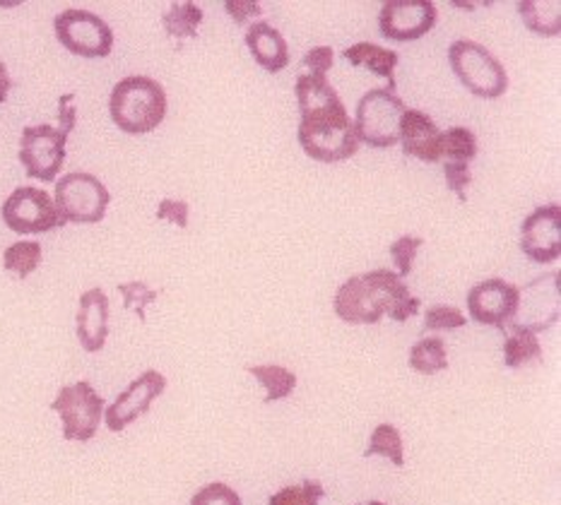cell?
<instances>
[{"label":"cell","mask_w":561,"mask_h":505,"mask_svg":"<svg viewBox=\"0 0 561 505\" xmlns=\"http://www.w3.org/2000/svg\"><path fill=\"white\" fill-rule=\"evenodd\" d=\"M297 104H299V130L297 138L301 150L321 164L345 162L359 150V138L355 120L333 90L328 78L301 76L297 80Z\"/></svg>","instance_id":"obj_1"},{"label":"cell","mask_w":561,"mask_h":505,"mask_svg":"<svg viewBox=\"0 0 561 505\" xmlns=\"http://www.w3.org/2000/svg\"><path fill=\"white\" fill-rule=\"evenodd\" d=\"M333 306L337 318L350 325H376L383 315L405 323L420 311V299L412 297L405 279L393 269H374L343 282Z\"/></svg>","instance_id":"obj_2"},{"label":"cell","mask_w":561,"mask_h":505,"mask_svg":"<svg viewBox=\"0 0 561 505\" xmlns=\"http://www.w3.org/2000/svg\"><path fill=\"white\" fill-rule=\"evenodd\" d=\"M108 114L116 128L128 135L152 133L167 116V92L148 76L124 78L108 96Z\"/></svg>","instance_id":"obj_3"},{"label":"cell","mask_w":561,"mask_h":505,"mask_svg":"<svg viewBox=\"0 0 561 505\" xmlns=\"http://www.w3.org/2000/svg\"><path fill=\"white\" fill-rule=\"evenodd\" d=\"M448 64L462 88L480 96V100H499L508 90L504 66L478 42L458 39L450 44Z\"/></svg>","instance_id":"obj_4"},{"label":"cell","mask_w":561,"mask_h":505,"mask_svg":"<svg viewBox=\"0 0 561 505\" xmlns=\"http://www.w3.org/2000/svg\"><path fill=\"white\" fill-rule=\"evenodd\" d=\"M108 203H112V193L106 191L100 179L84 174V171H72V174H66L56 183L54 205L64 227L100 225L106 215Z\"/></svg>","instance_id":"obj_5"},{"label":"cell","mask_w":561,"mask_h":505,"mask_svg":"<svg viewBox=\"0 0 561 505\" xmlns=\"http://www.w3.org/2000/svg\"><path fill=\"white\" fill-rule=\"evenodd\" d=\"M405 114V102L388 90H371L359 100L355 114V130L359 142L374 147V150H386V147L398 145L400 118Z\"/></svg>","instance_id":"obj_6"},{"label":"cell","mask_w":561,"mask_h":505,"mask_svg":"<svg viewBox=\"0 0 561 505\" xmlns=\"http://www.w3.org/2000/svg\"><path fill=\"white\" fill-rule=\"evenodd\" d=\"M51 410L60 416L66 440L88 443L96 436L106 406L104 398L96 395L90 380H78V383L58 390Z\"/></svg>","instance_id":"obj_7"},{"label":"cell","mask_w":561,"mask_h":505,"mask_svg":"<svg viewBox=\"0 0 561 505\" xmlns=\"http://www.w3.org/2000/svg\"><path fill=\"white\" fill-rule=\"evenodd\" d=\"M54 32L56 39L80 58H106L114 48L112 27L90 10H64L54 20Z\"/></svg>","instance_id":"obj_8"},{"label":"cell","mask_w":561,"mask_h":505,"mask_svg":"<svg viewBox=\"0 0 561 505\" xmlns=\"http://www.w3.org/2000/svg\"><path fill=\"white\" fill-rule=\"evenodd\" d=\"M68 135L48 123L42 126H27L20 138V162L30 179L44 183L56 181L66 162Z\"/></svg>","instance_id":"obj_9"},{"label":"cell","mask_w":561,"mask_h":505,"mask_svg":"<svg viewBox=\"0 0 561 505\" xmlns=\"http://www.w3.org/2000/svg\"><path fill=\"white\" fill-rule=\"evenodd\" d=\"M0 215H3L5 227L10 231L20 233V237L46 233L64 227L51 195L32 186H22L12 191L10 198L3 203Z\"/></svg>","instance_id":"obj_10"},{"label":"cell","mask_w":561,"mask_h":505,"mask_svg":"<svg viewBox=\"0 0 561 505\" xmlns=\"http://www.w3.org/2000/svg\"><path fill=\"white\" fill-rule=\"evenodd\" d=\"M438 10L430 0H388L378 12V30L383 39L408 44L434 30Z\"/></svg>","instance_id":"obj_11"},{"label":"cell","mask_w":561,"mask_h":505,"mask_svg":"<svg viewBox=\"0 0 561 505\" xmlns=\"http://www.w3.org/2000/svg\"><path fill=\"white\" fill-rule=\"evenodd\" d=\"M559 318V273L542 275L533 279L520 294L518 311L514 320L506 325L508 330H526L538 335V332L552 328Z\"/></svg>","instance_id":"obj_12"},{"label":"cell","mask_w":561,"mask_h":505,"mask_svg":"<svg viewBox=\"0 0 561 505\" xmlns=\"http://www.w3.org/2000/svg\"><path fill=\"white\" fill-rule=\"evenodd\" d=\"M520 301V289L504 279H486L474 285L468 294V311L474 323L480 325H494L499 330H506V325L514 320Z\"/></svg>","instance_id":"obj_13"},{"label":"cell","mask_w":561,"mask_h":505,"mask_svg":"<svg viewBox=\"0 0 561 505\" xmlns=\"http://www.w3.org/2000/svg\"><path fill=\"white\" fill-rule=\"evenodd\" d=\"M167 390V378L160 371H145L140 378L133 380V383L121 392L114 400L112 406L104 410L106 428L121 434V431L128 428L136 418H140L145 412L150 410L152 402L162 395Z\"/></svg>","instance_id":"obj_14"},{"label":"cell","mask_w":561,"mask_h":505,"mask_svg":"<svg viewBox=\"0 0 561 505\" xmlns=\"http://www.w3.org/2000/svg\"><path fill=\"white\" fill-rule=\"evenodd\" d=\"M520 251L533 263H557L561 255V207L542 205L523 221Z\"/></svg>","instance_id":"obj_15"},{"label":"cell","mask_w":561,"mask_h":505,"mask_svg":"<svg viewBox=\"0 0 561 505\" xmlns=\"http://www.w3.org/2000/svg\"><path fill=\"white\" fill-rule=\"evenodd\" d=\"M398 142L402 145V152L412 159L426 164L442 162V130L420 108H405L400 118Z\"/></svg>","instance_id":"obj_16"},{"label":"cell","mask_w":561,"mask_h":505,"mask_svg":"<svg viewBox=\"0 0 561 505\" xmlns=\"http://www.w3.org/2000/svg\"><path fill=\"white\" fill-rule=\"evenodd\" d=\"M78 340L84 352L96 354L104 349L106 337H108V297L104 289L94 287L88 289L80 297L78 303Z\"/></svg>","instance_id":"obj_17"},{"label":"cell","mask_w":561,"mask_h":505,"mask_svg":"<svg viewBox=\"0 0 561 505\" xmlns=\"http://www.w3.org/2000/svg\"><path fill=\"white\" fill-rule=\"evenodd\" d=\"M247 46L259 64L267 72H279L289 66V48L285 36L279 34L273 24L255 22L247 32Z\"/></svg>","instance_id":"obj_18"},{"label":"cell","mask_w":561,"mask_h":505,"mask_svg":"<svg viewBox=\"0 0 561 505\" xmlns=\"http://www.w3.org/2000/svg\"><path fill=\"white\" fill-rule=\"evenodd\" d=\"M343 56L350 60L352 66L357 68H367L369 72L378 78L388 80V90L396 92V66L400 56L393 51V48H383L378 44L369 42H359L355 46H350L343 51Z\"/></svg>","instance_id":"obj_19"},{"label":"cell","mask_w":561,"mask_h":505,"mask_svg":"<svg viewBox=\"0 0 561 505\" xmlns=\"http://www.w3.org/2000/svg\"><path fill=\"white\" fill-rule=\"evenodd\" d=\"M410 368L414 374L434 376L448 368V352L442 337H424L410 349Z\"/></svg>","instance_id":"obj_20"},{"label":"cell","mask_w":561,"mask_h":505,"mask_svg":"<svg viewBox=\"0 0 561 505\" xmlns=\"http://www.w3.org/2000/svg\"><path fill=\"white\" fill-rule=\"evenodd\" d=\"M203 22V10L186 0V3H172L162 15V24L174 39H195Z\"/></svg>","instance_id":"obj_21"},{"label":"cell","mask_w":561,"mask_h":505,"mask_svg":"<svg viewBox=\"0 0 561 505\" xmlns=\"http://www.w3.org/2000/svg\"><path fill=\"white\" fill-rule=\"evenodd\" d=\"M249 374L267 390L265 404L287 400L297 390V376L285 366H251Z\"/></svg>","instance_id":"obj_22"},{"label":"cell","mask_w":561,"mask_h":505,"mask_svg":"<svg viewBox=\"0 0 561 505\" xmlns=\"http://www.w3.org/2000/svg\"><path fill=\"white\" fill-rule=\"evenodd\" d=\"M542 359V344L538 335L526 330H508L504 342V364L508 368H520L523 364H533Z\"/></svg>","instance_id":"obj_23"},{"label":"cell","mask_w":561,"mask_h":505,"mask_svg":"<svg viewBox=\"0 0 561 505\" xmlns=\"http://www.w3.org/2000/svg\"><path fill=\"white\" fill-rule=\"evenodd\" d=\"M518 12L526 27L540 36H557L561 32V5L559 3H518Z\"/></svg>","instance_id":"obj_24"},{"label":"cell","mask_w":561,"mask_h":505,"mask_svg":"<svg viewBox=\"0 0 561 505\" xmlns=\"http://www.w3.org/2000/svg\"><path fill=\"white\" fill-rule=\"evenodd\" d=\"M42 265V245L36 241H18L5 249L3 267L8 273L24 279Z\"/></svg>","instance_id":"obj_25"},{"label":"cell","mask_w":561,"mask_h":505,"mask_svg":"<svg viewBox=\"0 0 561 505\" xmlns=\"http://www.w3.org/2000/svg\"><path fill=\"white\" fill-rule=\"evenodd\" d=\"M474 154H478V138L472 130L456 126L442 133V162L470 164Z\"/></svg>","instance_id":"obj_26"},{"label":"cell","mask_w":561,"mask_h":505,"mask_svg":"<svg viewBox=\"0 0 561 505\" xmlns=\"http://www.w3.org/2000/svg\"><path fill=\"white\" fill-rule=\"evenodd\" d=\"M371 455H383L396 467L405 464V455H402V436L393 424H378L371 434L369 448L364 450V458H371Z\"/></svg>","instance_id":"obj_27"},{"label":"cell","mask_w":561,"mask_h":505,"mask_svg":"<svg viewBox=\"0 0 561 505\" xmlns=\"http://www.w3.org/2000/svg\"><path fill=\"white\" fill-rule=\"evenodd\" d=\"M325 496V489L316 479H307V482L299 486H285L283 491L271 496L267 505H319Z\"/></svg>","instance_id":"obj_28"},{"label":"cell","mask_w":561,"mask_h":505,"mask_svg":"<svg viewBox=\"0 0 561 505\" xmlns=\"http://www.w3.org/2000/svg\"><path fill=\"white\" fill-rule=\"evenodd\" d=\"M118 291L124 294V308L130 311V308H136L138 318L145 323V308H148L152 301H157L160 297V291L150 289L145 282H126V285H118Z\"/></svg>","instance_id":"obj_29"},{"label":"cell","mask_w":561,"mask_h":505,"mask_svg":"<svg viewBox=\"0 0 561 505\" xmlns=\"http://www.w3.org/2000/svg\"><path fill=\"white\" fill-rule=\"evenodd\" d=\"M466 323H468V318L454 306H432L430 311L424 313V330L426 332L456 330V328H466Z\"/></svg>","instance_id":"obj_30"},{"label":"cell","mask_w":561,"mask_h":505,"mask_svg":"<svg viewBox=\"0 0 561 505\" xmlns=\"http://www.w3.org/2000/svg\"><path fill=\"white\" fill-rule=\"evenodd\" d=\"M424 245L422 237H400L393 245H390V255H393V263L398 267V277H408L412 275V265H414V255Z\"/></svg>","instance_id":"obj_31"},{"label":"cell","mask_w":561,"mask_h":505,"mask_svg":"<svg viewBox=\"0 0 561 505\" xmlns=\"http://www.w3.org/2000/svg\"><path fill=\"white\" fill-rule=\"evenodd\" d=\"M191 505H243V501L231 486L213 482L191 498Z\"/></svg>","instance_id":"obj_32"},{"label":"cell","mask_w":561,"mask_h":505,"mask_svg":"<svg viewBox=\"0 0 561 505\" xmlns=\"http://www.w3.org/2000/svg\"><path fill=\"white\" fill-rule=\"evenodd\" d=\"M444 174H446V186L458 195L460 203H466V186L472 181L470 164H466V162H444Z\"/></svg>","instance_id":"obj_33"},{"label":"cell","mask_w":561,"mask_h":505,"mask_svg":"<svg viewBox=\"0 0 561 505\" xmlns=\"http://www.w3.org/2000/svg\"><path fill=\"white\" fill-rule=\"evenodd\" d=\"M335 64V54L331 46H316L311 51L301 58V66H307L311 70V76H321L325 78L328 70Z\"/></svg>","instance_id":"obj_34"},{"label":"cell","mask_w":561,"mask_h":505,"mask_svg":"<svg viewBox=\"0 0 561 505\" xmlns=\"http://www.w3.org/2000/svg\"><path fill=\"white\" fill-rule=\"evenodd\" d=\"M157 219L172 221V225L186 229L188 227V203L184 200H174V198H164L157 207Z\"/></svg>","instance_id":"obj_35"},{"label":"cell","mask_w":561,"mask_h":505,"mask_svg":"<svg viewBox=\"0 0 561 505\" xmlns=\"http://www.w3.org/2000/svg\"><path fill=\"white\" fill-rule=\"evenodd\" d=\"M72 100H76V94H64L58 100V130H64L68 138L70 133L76 130V123H78V111L72 106Z\"/></svg>","instance_id":"obj_36"},{"label":"cell","mask_w":561,"mask_h":505,"mask_svg":"<svg viewBox=\"0 0 561 505\" xmlns=\"http://www.w3.org/2000/svg\"><path fill=\"white\" fill-rule=\"evenodd\" d=\"M225 10L237 24H243L249 18H255L263 12V8L259 3H253V0H227Z\"/></svg>","instance_id":"obj_37"},{"label":"cell","mask_w":561,"mask_h":505,"mask_svg":"<svg viewBox=\"0 0 561 505\" xmlns=\"http://www.w3.org/2000/svg\"><path fill=\"white\" fill-rule=\"evenodd\" d=\"M10 90H12V78H10L5 64H0V104L8 102Z\"/></svg>","instance_id":"obj_38"},{"label":"cell","mask_w":561,"mask_h":505,"mask_svg":"<svg viewBox=\"0 0 561 505\" xmlns=\"http://www.w3.org/2000/svg\"><path fill=\"white\" fill-rule=\"evenodd\" d=\"M359 505H386V503H381V501H367V503H359Z\"/></svg>","instance_id":"obj_39"}]
</instances>
